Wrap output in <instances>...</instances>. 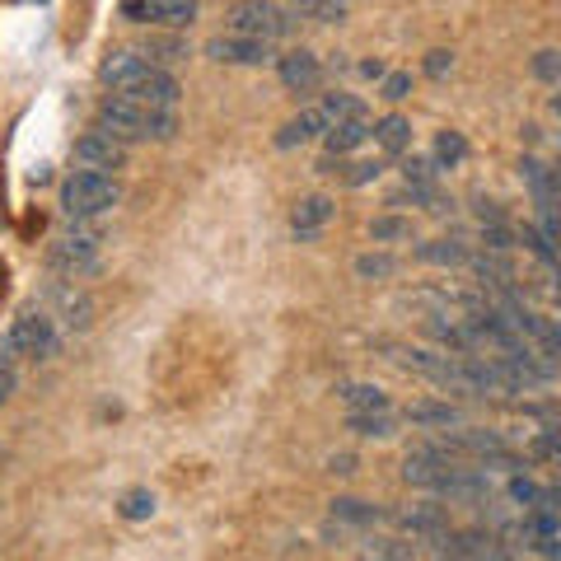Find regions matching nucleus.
Instances as JSON below:
<instances>
[{
  "label": "nucleus",
  "mask_w": 561,
  "mask_h": 561,
  "mask_svg": "<svg viewBox=\"0 0 561 561\" xmlns=\"http://www.w3.org/2000/svg\"><path fill=\"white\" fill-rule=\"evenodd\" d=\"M365 140H370V122H365V117L332 122V127L323 131V146H328V154H351V150H360Z\"/></svg>",
  "instance_id": "obj_14"
},
{
  "label": "nucleus",
  "mask_w": 561,
  "mask_h": 561,
  "mask_svg": "<svg viewBox=\"0 0 561 561\" xmlns=\"http://www.w3.org/2000/svg\"><path fill=\"white\" fill-rule=\"evenodd\" d=\"M99 80L108 84L113 94L131 99V103H150V108H179L183 84L169 76L164 66H154L140 51H108L99 66Z\"/></svg>",
  "instance_id": "obj_1"
},
{
  "label": "nucleus",
  "mask_w": 561,
  "mask_h": 561,
  "mask_svg": "<svg viewBox=\"0 0 561 561\" xmlns=\"http://www.w3.org/2000/svg\"><path fill=\"white\" fill-rule=\"evenodd\" d=\"M14 383H20V379H14V370H10V365H5V370H0V408H5V402H10V393H14Z\"/></svg>",
  "instance_id": "obj_41"
},
{
  "label": "nucleus",
  "mask_w": 561,
  "mask_h": 561,
  "mask_svg": "<svg viewBox=\"0 0 561 561\" xmlns=\"http://www.w3.org/2000/svg\"><path fill=\"white\" fill-rule=\"evenodd\" d=\"M519 243H524V249H529V253H534V257L542 262V267H552V272L561 267V249H557V243H552L548 234H542V230H538V225H524V234H519Z\"/></svg>",
  "instance_id": "obj_26"
},
{
  "label": "nucleus",
  "mask_w": 561,
  "mask_h": 561,
  "mask_svg": "<svg viewBox=\"0 0 561 561\" xmlns=\"http://www.w3.org/2000/svg\"><path fill=\"white\" fill-rule=\"evenodd\" d=\"M319 113L328 117V127H332V122H346V117H365V103L351 99V94H342V90H332V94H323Z\"/></svg>",
  "instance_id": "obj_28"
},
{
  "label": "nucleus",
  "mask_w": 561,
  "mask_h": 561,
  "mask_svg": "<svg viewBox=\"0 0 561 561\" xmlns=\"http://www.w3.org/2000/svg\"><path fill=\"white\" fill-rule=\"evenodd\" d=\"M383 173V164L379 160H365V164H351V173H346V183L351 187H360V183H370V179H379Z\"/></svg>",
  "instance_id": "obj_40"
},
{
  "label": "nucleus",
  "mask_w": 561,
  "mask_h": 561,
  "mask_svg": "<svg viewBox=\"0 0 561 561\" xmlns=\"http://www.w3.org/2000/svg\"><path fill=\"white\" fill-rule=\"evenodd\" d=\"M534 454H538V459L561 463V431H538L534 435Z\"/></svg>",
  "instance_id": "obj_37"
},
{
  "label": "nucleus",
  "mask_w": 561,
  "mask_h": 561,
  "mask_svg": "<svg viewBox=\"0 0 561 561\" xmlns=\"http://www.w3.org/2000/svg\"><path fill=\"white\" fill-rule=\"evenodd\" d=\"M408 421L412 426H426V431H454V426H463V412L454 408V402H412L408 408Z\"/></svg>",
  "instance_id": "obj_15"
},
{
  "label": "nucleus",
  "mask_w": 561,
  "mask_h": 561,
  "mask_svg": "<svg viewBox=\"0 0 561 561\" xmlns=\"http://www.w3.org/2000/svg\"><path fill=\"white\" fill-rule=\"evenodd\" d=\"M534 76L538 80H561V51H538V57H534Z\"/></svg>",
  "instance_id": "obj_38"
},
{
  "label": "nucleus",
  "mask_w": 561,
  "mask_h": 561,
  "mask_svg": "<svg viewBox=\"0 0 561 561\" xmlns=\"http://www.w3.org/2000/svg\"><path fill=\"white\" fill-rule=\"evenodd\" d=\"M332 519H342V524H356V529H365V524H379V505L356 501V496H337V501H332Z\"/></svg>",
  "instance_id": "obj_24"
},
{
  "label": "nucleus",
  "mask_w": 561,
  "mask_h": 561,
  "mask_svg": "<svg viewBox=\"0 0 561 561\" xmlns=\"http://www.w3.org/2000/svg\"><path fill=\"white\" fill-rule=\"evenodd\" d=\"M416 262H431V267H463L468 243L463 239H426V243H416Z\"/></svg>",
  "instance_id": "obj_17"
},
{
  "label": "nucleus",
  "mask_w": 561,
  "mask_h": 561,
  "mask_svg": "<svg viewBox=\"0 0 561 561\" xmlns=\"http://www.w3.org/2000/svg\"><path fill=\"white\" fill-rule=\"evenodd\" d=\"M276 76L290 94H313L319 80H323V61L313 57L309 47H295V51H286V57H276Z\"/></svg>",
  "instance_id": "obj_10"
},
{
  "label": "nucleus",
  "mask_w": 561,
  "mask_h": 561,
  "mask_svg": "<svg viewBox=\"0 0 561 561\" xmlns=\"http://www.w3.org/2000/svg\"><path fill=\"white\" fill-rule=\"evenodd\" d=\"M323 131H328V117L319 108H305L300 117H290L286 127L276 131V146L280 150H295V146H309V140H319Z\"/></svg>",
  "instance_id": "obj_13"
},
{
  "label": "nucleus",
  "mask_w": 561,
  "mask_h": 561,
  "mask_svg": "<svg viewBox=\"0 0 561 561\" xmlns=\"http://www.w3.org/2000/svg\"><path fill=\"white\" fill-rule=\"evenodd\" d=\"M206 57L220 66H267V61H276V51H272V43L243 38V33H220V38L206 43Z\"/></svg>",
  "instance_id": "obj_8"
},
{
  "label": "nucleus",
  "mask_w": 561,
  "mask_h": 561,
  "mask_svg": "<svg viewBox=\"0 0 561 561\" xmlns=\"http://www.w3.org/2000/svg\"><path fill=\"white\" fill-rule=\"evenodd\" d=\"M431 160L440 169H459L468 160V140L459 131H440V136H435V154H431Z\"/></svg>",
  "instance_id": "obj_27"
},
{
  "label": "nucleus",
  "mask_w": 561,
  "mask_h": 561,
  "mask_svg": "<svg viewBox=\"0 0 561 561\" xmlns=\"http://www.w3.org/2000/svg\"><path fill=\"white\" fill-rule=\"evenodd\" d=\"M51 309H57L51 319H61L70 332H84V328H90V319H94V300L84 290L70 286V280H66V286H51Z\"/></svg>",
  "instance_id": "obj_11"
},
{
  "label": "nucleus",
  "mask_w": 561,
  "mask_h": 561,
  "mask_svg": "<svg viewBox=\"0 0 561 561\" xmlns=\"http://www.w3.org/2000/svg\"><path fill=\"white\" fill-rule=\"evenodd\" d=\"M398 524L408 534H416V538H445L449 534V515L440 511V505H421V511H408V515H398Z\"/></svg>",
  "instance_id": "obj_18"
},
{
  "label": "nucleus",
  "mask_w": 561,
  "mask_h": 561,
  "mask_svg": "<svg viewBox=\"0 0 561 561\" xmlns=\"http://www.w3.org/2000/svg\"><path fill=\"white\" fill-rule=\"evenodd\" d=\"M519 169H524V183H529V192L538 197V206H561V197H557V169H548L542 160H534V154H529V160H524Z\"/></svg>",
  "instance_id": "obj_21"
},
{
  "label": "nucleus",
  "mask_w": 561,
  "mask_h": 561,
  "mask_svg": "<svg viewBox=\"0 0 561 561\" xmlns=\"http://www.w3.org/2000/svg\"><path fill=\"white\" fill-rule=\"evenodd\" d=\"M122 20L160 24V28H187L192 20H197V0H122Z\"/></svg>",
  "instance_id": "obj_6"
},
{
  "label": "nucleus",
  "mask_w": 561,
  "mask_h": 561,
  "mask_svg": "<svg viewBox=\"0 0 561 561\" xmlns=\"http://www.w3.org/2000/svg\"><path fill=\"white\" fill-rule=\"evenodd\" d=\"M337 216V206H332V197H305L300 206H295V216H290V234L300 239V243H313L323 230H328V220Z\"/></svg>",
  "instance_id": "obj_12"
},
{
  "label": "nucleus",
  "mask_w": 561,
  "mask_h": 561,
  "mask_svg": "<svg viewBox=\"0 0 561 561\" xmlns=\"http://www.w3.org/2000/svg\"><path fill=\"white\" fill-rule=\"evenodd\" d=\"M379 94L389 99V103H402V99L412 94V76H408V70H393V76H383V90Z\"/></svg>",
  "instance_id": "obj_36"
},
{
  "label": "nucleus",
  "mask_w": 561,
  "mask_h": 561,
  "mask_svg": "<svg viewBox=\"0 0 561 561\" xmlns=\"http://www.w3.org/2000/svg\"><path fill=\"white\" fill-rule=\"evenodd\" d=\"M360 76H370V80H383V76H389V70H383V61H365V66H360Z\"/></svg>",
  "instance_id": "obj_43"
},
{
  "label": "nucleus",
  "mask_w": 561,
  "mask_h": 561,
  "mask_svg": "<svg viewBox=\"0 0 561 561\" xmlns=\"http://www.w3.org/2000/svg\"><path fill=\"white\" fill-rule=\"evenodd\" d=\"M552 300H557V309H561V267H557V286H552Z\"/></svg>",
  "instance_id": "obj_44"
},
{
  "label": "nucleus",
  "mask_w": 561,
  "mask_h": 561,
  "mask_svg": "<svg viewBox=\"0 0 561 561\" xmlns=\"http://www.w3.org/2000/svg\"><path fill=\"white\" fill-rule=\"evenodd\" d=\"M99 127L108 136H117V140H173L179 136V113L108 94L99 103Z\"/></svg>",
  "instance_id": "obj_2"
},
{
  "label": "nucleus",
  "mask_w": 561,
  "mask_h": 561,
  "mask_svg": "<svg viewBox=\"0 0 561 561\" xmlns=\"http://www.w3.org/2000/svg\"><path fill=\"white\" fill-rule=\"evenodd\" d=\"M468 267L482 286H496V290H511V280H515L511 262H505L501 253H468Z\"/></svg>",
  "instance_id": "obj_19"
},
{
  "label": "nucleus",
  "mask_w": 561,
  "mask_h": 561,
  "mask_svg": "<svg viewBox=\"0 0 561 561\" xmlns=\"http://www.w3.org/2000/svg\"><path fill=\"white\" fill-rule=\"evenodd\" d=\"M370 136H375V146H379L383 154H402V150L412 146V122L402 117V113H389V117L375 122Z\"/></svg>",
  "instance_id": "obj_16"
},
{
  "label": "nucleus",
  "mask_w": 561,
  "mask_h": 561,
  "mask_svg": "<svg viewBox=\"0 0 561 561\" xmlns=\"http://www.w3.org/2000/svg\"><path fill=\"white\" fill-rule=\"evenodd\" d=\"M225 24H230V33H243V38H257V43H280L295 28L290 10H280L276 0H239Z\"/></svg>",
  "instance_id": "obj_5"
},
{
  "label": "nucleus",
  "mask_w": 561,
  "mask_h": 561,
  "mask_svg": "<svg viewBox=\"0 0 561 561\" xmlns=\"http://www.w3.org/2000/svg\"><path fill=\"white\" fill-rule=\"evenodd\" d=\"M117 511H122V519L140 524V519H150V515H154V496H150L146 486H136V491H127V496H122Z\"/></svg>",
  "instance_id": "obj_31"
},
{
  "label": "nucleus",
  "mask_w": 561,
  "mask_h": 561,
  "mask_svg": "<svg viewBox=\"0 0 561 561\" xmlns=\"http://www.w3.org/2000/svg\"><path fill=\"white\" fill-rule=\"evenodd\" d=\"M187 57V43L179 38H150V61L154 66H169V61H183Z\"/></svg>",
  "instance_id": "obj_34"
},
{
  "label": "nucleus",
  "mask_w": 561,
  "mask_h": 561,
  "mask_svg": "<svg viewBox=\"0 0 561 561\" xmlns=\"http://www.w3.org/2000/svg\"><path fill=\"white\" fill-rule=\"evenodd\" d=\"M346 5L351 0H290L295 14H309V20H319V24H342Z\"/></svg>",
  "instance_id": "obj_25"
},
{
  "label": "nucleus",
  "mask_w": 561,
  "mask_h": 561,
  "mask_svg": "<svg viewBox=\"0 0 561 561\" xmlns=\"http://www.w3.org/2000/svg\"><path fill=\"white\" fill-rule=\"evenodd\" d=\"M337 398L351 412H389V393H383L379 383H342Z\"/></svg>",
  "instance_id": "obj_23"
},
{
  "label": "nucleus",
  "mask_w": 561,
  "mask_h": 561,
  "mask_svg": "<svg viewBox=\"0 0 561 561\" xmlns=\"http://www.w3.org/2000/svg\"><path fill=\"white\" fill-rule=\"evenodd\" d=\"M505 491H511V501L519 505V511H538V505H542V486H538V482H529L524 472H515L511 486H505Z\"/></svg>",
  "instance_id": "obj_33"
},
{
  "label": "nucleus",
  "mask_w": 561,
  "mask_h": 561,
  "mask_svg": "<svg viewBox=\"0 0 561 561\" xmlns=\"http://www.w3.org/2000/svg\"><path fill=\"white\" fill-rule=\"evenodd\" d=\"M57 346H61L57 319H51V313H24V319H14L5 328V337H0V360H5V365L20 360V356L51 360V356H57Z\"/></svg>",
  "instance_id": "obj_4"
},
{
  "label": "nucleus",
  "mask_w": 561,
  "mask_h": 561,
  "mask_svg": "<svg viewBox=\"0 0 561 561\" xmlns=\"http://www.w3.org/2000/svg\"><path fill=\"white\" fill-rule=\"evenodd\" d=\"M328 468L337 472V478H351V472H356V459H351V454H337V459H332Z\"/></svg>",
  "instance_id": "obj_42"
},
{
  "label": "nucleus",
  "mask_w": 561,
  "mask_h": 561,
  "mask_svg": "<svg viewBox=\"0 0 561 561\" xmlns=\"http://www.w3.org/2000/svg\"><path fill=\"white\" fill-rule=\"evenodd\" d=\"M76 160L84 169H94V173H108V169H127V140H117L108 131H84L76 140Z\"/></svg>",
  "instance_id": "obj_9"
},
{
  "label": "nucleus",
  "mask_w": 561,
  "mask_h": 561,
  "mask_svg": "<svg viewBox=\"0 0 561 561\" xmlns=\"http://www.w3.org/2000/svg\"><path fill=\"white\" fill-rule=\"evenodd\" d=\"M117 179L113 173H94V169H76L70 179L61 183V206L70 220H94L103 210L117 206Z\"/></svg>",
  "instance_id": "obj_3"
},
{
  "label": "nucleus",
  "mask_w": 561,
  "mask_h": 561,
  "mask_svg": "<svg viewBox=\"0 0 561 561\" xmlns=\"http://www.w3.org/2000/svg\"><path fill=\"white\" fill-rule=\"evenodd\" d=\"M440 179V164L426 160V154H412V160H402V183H412V187H426Z\"/></svg>",
  "instance_id": "obj_30"
},
{
  "label": "nucleus",
  "mask_w": 561,
  "mask_h": 561,
  "mask_svg": "<svg viewBox=\"0 0 561 561\" xmlns=\"http://www.w3.org/2000/svg\"><path fill=\"white\" fill-rule=\"evenodd\" d=\"M51 267L66 272L70 280L84 276V272H94L99 267V234L80 230V225H76V234H61L57 243H51Z\"/></svg>",
  "instance_id": "obj_7"
},
{
  "label": "nucleus",
  "mask_w": 561,
  "mask_h": 561,
  "mask_svg": "<svg viewBox=\"0 0 561 561\" xmlns=\"http://www.w3.org/2000/svg\"><path fill=\"white\" fill-rule=\"evenodd\" d=\"M552 113H557V117H561V94H557V99H552Z\"/></svg>",
  "instance_id": "obj_45"
},
{
  "label": "nucleus",
  "mask_w": 561,
  "mask_h": 561,
  "mask_svg": "<svg viewBox=\"0 0 561 561\" xmlns=\"http://www.w3.org/2000/svg\"><path fill=\"white\" fill-rule=\"evenodd\" d=\"M482 243H486V253H505V249H515V230L511 225H482Z\"/></svg>",
  "instance_id": "obj_35"
},
{
  "label": "nucleus",
  "mask_w": 561,
  "mask_h": 561,
  "mask_svg": "<svg viewBox=\"0 0 561 561\" xmlns=\"http://www.w3.org/2000/svg\"><path fill=\"white\" fill-rule=\"evenodd\" d=\"M370 239H375V243L412 239V220H402V216H379V220H370Z\"/></svg>",
  "instance_id": "obj_32"
},
{
  "label": "nucleus",
  "mask_w": 561,
  "mask_h": 561,
  "mask_svg": "<svg viewBox=\"0 0 561 561\" xmlns=\"http://www.w3.org/2000/svg\"><path fill=\"white\" fill-rule=\"evenodd\" d=\"M398 272V257H389V253H365V257H356V276L360 280H389Z\"/></svg>",
  "instance_id": "obj_29"
},
{
  "label": "nucleus",
  "mask_w": 561,
  "mask_h": 561,
  "mask_svg": "<svg viewBox=\"0 0 561 561\" xmlns=\"http://www.w3.org/2000/svg\"><path fill=\"white\" fill-rule=\"evenodd\" d=\"M449 70H454V51H445V47H435V51H431V57H426V76H431V80H445V76H449Z\"/></svg>",
  "instance_id": "obj_39"
},
{
  "label": "nucleus",
  "mask_w": 561,
  "mask_h": 561,
  "mask_svg": "<svg viewBox=\"0 0 561 561\" xmlns=\"http://www.w3.org/2000/svg\"><path fill=\"white\" fill-rule=\"evenodd\" d=\"M426 337H435L445 351H454V356H468V351H472L468 328L459 319H445V313H431V319H426Z\"/></svg>",
  "instance_id": "obj_20"
},
{
  "label": "nucleus",
  "mask_w": 561,
  "mask_h": 561,
  "mask_svg": "<svg viewBox=\"0 0 561 561\" xmlns=\"http://www.w3.org/2000/svg\"><path fill=\"white\" fill-rule=\"evenodd\" d=\"M346 431H356L360 440H393L398 421L393 412H346Z\"/></svg>",
  "instance_id": "obj_22"
}]
</instances>
